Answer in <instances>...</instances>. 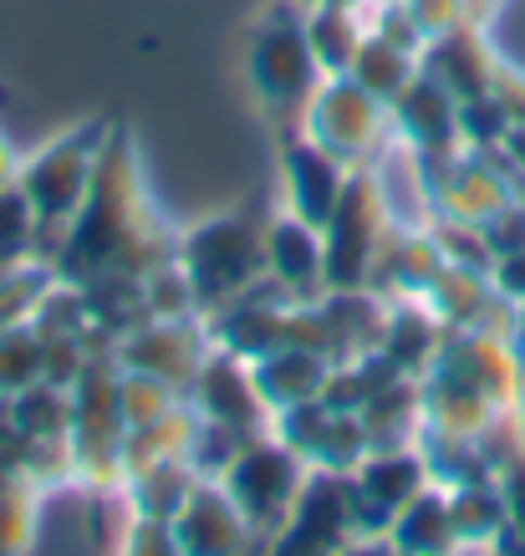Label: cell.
<instances>
[{
    "label": "cell",
    "instance_id": "21",
    "mask_svg": "<svg viewBox=\"0 0 525 556\" xmlns=\"http://www.w3.org/2000/svg\"><path fill=\"white\" fill-rule=\"evenodd\" d=\"M357 419L368 429L373 450L419 444V434H424V388H419V378H393L388 388H377L373 399L357 408Z\"/></svg>",
    "mask_w": 525,
    "mask_h": 556
},
{
    "label": "cell",
    "instance_id": "41",
    "mask_svg": "<svg viewBox=\"0 0 525 556\" xmlns=\"http://www.w3.org/2000/svg\"><path fill=\"white\" fill-rule=\"evenodd\" d=\"M16 480H21L16 470H5V465H0V490H11V485H16Z\"/></svg>",
    "mask_w": 525,
    "mask_h": 556
},
{
    "label": "cell",
    "instance_id": "11",
    "mask_svg": "<svg viewBox=\"0 0 525 556\" xmlns=\"http://www.w3.org/2000/svg\"><path fill=\"white\" fill-rule=\"evenodd\" d=\"M271 434H281L296 450V455L311 465V470H342L353 475L362 459H368V429L353 408H337L326 399H311V404L281 408L271 419Z\"/></svg>",
    "mask_w": 525,
    "mask_h": 556
},
{
    "label": "cell",
    "instance_id": "36",
    "mask_svg": "<svg viewBox=\"0 0 525 556\" xmlns=\"http://www.w3.org/2000/svg\"><path fill=\"white\" fill-rule=\"evenodd\" d=\"M495 102H500V108H505V118H510V128H515V123H521L525 128V72H515V67H505V62H500V72H495Z\"/></svg>",
    "mask_w": 525,
    "mask_h": 556
},
{
    "label": "cell",
    "instance_id": "38",
    "mask_svg": "<svg viewBox=\"0 0 525 556\" xmlns=\"http://www.w3.org/2000/svg\"><path fill=\"white\" fill-rule=\"evenodd\" d=\"M500 159H505V169L515 174V185H521V179H525V128H521V123H515V128L505 134V143H500Z\"/></svg>",
    "mask_w": 525,
    "mask_h": 556
},
{
    "label": "cell",
    "instance_id": "4",
    "mask_svg": "<svg viewBox=\"0 0 525 556\" xmlns=\"http://www.w3.org/2000/svg\"><path fill=\"white\" fill-rule=\"evenodd\" d=\"M306 475H311V465H306L281 434H271V429L245 439L240 455L230 459V470L220 475V485L235 495V506L245 510V521L255 526L260 552H271L276 531L286 526L291 506H296V495H302V485H306Z\"/></svg>",
    "mask_w": 525,
    "mask_h": 556
},
{
    "label": "cell",
    "instance_id": "34",
    "mask_svg": "<svg viewBox=\"0 0 525 556\" xmlns=\"http://www.w3.org/2000/svg\"><path fill=\"white\" fill-rule=\"evenodd\" d=\"M485 245H490V255L500 261V255H510V251H521L525 245V204L521 200H510V204H500L485 225Z\"/></svg>",
    "mask_w": 525,
    "mask_h": 556
},
{
    "label": "cell",
    "instance_id": "40",
    "mask_svg": "<svg viewBox=\"0 0 525 556\" xmlns=\"http://www.w3.org/2000/svg\"><path fill=\"white\" fill-rule=\"evenodd\" d=\"M510 338H515V348H521V357H525V302L515 306V332H510Z\"/></svg>",
    "mask_w": 525,
    "mask_h": 556
},
{
    "label": "cell",
    "instance_id": "37",
    "mask_svg": "<svg viewBox=\"0 0 525 556\" xmlns=\"http://www.w3.org/2000/svg\"><path fill=\"white\" fill-rule=\"evenodd\" d=\"M490 281H495V291H500L505 302H515V306L525 302V245H521V251H510V255H500V261H495Z\"/></svg>",
    "mask_w": 525,
    "mask_h": 556
},
{
    "label": "cell",
    "instance_id": "10",
    "mask_svg": "<svg viewBox=\"0 0 525 556\" xmlns=\"http://www.w3.org/2000/svg\"><path fill=\"white\" fill-rule=\"evenodd\" d=\"M209 348H215V338H209V321L204 317H143L133 332L118 338L113 357H118V368L153 372V378H164V383L189 393Z\"/></svg>",
    "mask_w": 525,
    "mask_h": 556
},
{
    "label": "cell",
    "instance_id": "12",
    "mask_svg": "<svg viewBox=\"0 0 525 556\" xmlns=\"http://www.w3.org/2000/svg\"><path fill=\"white\" fill-rule=\"evenodd\" d=\"M428 459L419 444L404 450H368V459L353 470V506H357V526L362 541H388L393 516L428 485Z\"/></svg>",
    "mask_w": 525,
    "mask_h": 556
},
{
    "label": "cell",
    "instance_id": "7",
    "mask_svg": "<svg viewBox=\"0 0 525 556\" xmlns=\"http://www.w3.org/2000/svg\"><path fill=\"white\" fill-rule=\"evenodd\" d=\"M398 219L388 215V200L377 189L373 169H353L347 189H342L337 210L322 225V245H326V291H347V287H368V270L373 255L383 245Z\"/></svg>",
    "mask_w": 525,
    "mask_h": 556
},
{
    "label": "cell",
    "instance_id": "19",
    "mask_svg": "<svg viewBox=\"0 0 525 556\" xmlns=\"http://www.w3.org/2000/svg\"><path fill=\"white\" fill-rule=\"evenodd\" d=\"M444 338H449V327L434 317V306L424 296H398V302H388V327H383L377 353L404 378H428L444 353Z\"/></svg>",
    "mask_w": 525,
    "mask_h": 556
},
{
    "label": "cell",
    "instance_id": "43",
    "mask_svg": "<svg viewBox=\"0 0 525 556\" xmlns=\"http://www.w3.org/2000/svg\"><path fill=\"white\" fill-rule=\"evenodd\" d=\"M291 5H302V11H306V5H317V0H291Z\"/></svg>",
    "mask_w": 525,
    "mask_h": 556
},
{
    "label": "cell",
    "instance_id": "25",
    "mask_svg": "<svg viewBox=\"0 0 525 556\" xmlns=\"http://www.w3.org/2000/svg\"><path fill=\"white\" fill-rule=\"evenodd\" d=\"M347 77L368 87L377 102H393L413 77H419V51H408V47H398V41H388V36L368 31L362 36V47H357Z\"/></svg>",
    "mask_w": 525,
    "mask_h": 556
},
{
    "label": "cell",
    "instance_id": "39",
    "mask_svg": "<svg viewBox=\"0 0 525 556\" xmlns=\"http://www.w3.org/2000/svg\"><path fill=\"white\" fill-rule=\"evenodd\" d=\"M16 174H21V153L11 149V138L0 134V189L16 185Z\"/></svg>",
    "mask_w": 525,
    "mask_h": 556
},
{
    "label": "cell",
    "instance_id": "30",
    "mask_svg": "<svg viewBox=\"0 0 525 556\" xmlns=\"http://www.w3.org/2000/svg\"><path fill=\"white\" fill-rule=\"evenodd\" d=\"M118 404H123L128 429H138V424H153V419H164V414H174V408L184 404V388L164 383V378H153V372L123 368L118 372Z\"/></svg>",
    "mask_w": 525,
    "mask_h": 556
},
{
    "label": "cell",
    "instance_id": "29",
    "mask_svg": "<svg viewBox=\"0 0 525 556\" xmlns=\"http://www.w3.org/2000/svg\"><path fill=\"white\" fill-rule=\"evenodd\" d=\"M36 230H41V215L31 194L21 185H5L0 189V270L36 261Z\"/></svg>",
    "mask_w": 525,
    "mask_h": 556
},
{
    "label": "cell",
    "instance_id": "23",
    "mask_svg": "<svg viewBox=\"0 0 525 556\" xmlns=\"http://www.w3.org/2000/svg\"><path fill=\"white\" fill-rule=\"evenodd\" d=\"M302 26H306V41H311V56L322 62L326 77H342L353 72V56L368 36V16L357 5H337V0H317L302 11Z\"/></svg>",
    "mask_w": 525,
    "mask_h": 556
},
{
    "label": "cell",
    "instance_id": "42",
    "mask_svg": "<svg viewBox=\"0 0 525 556\" xmlns=\"http://www.w3.org/2000/svg\"><path fill=\"white\" fill-rule=\"evenodd\" d=\"M515 200H521V204H525V179H521V185H515Z\"/></svg>",
    "mask_w": 525,
    "mask_h": 556
},
{
    "label": "cell",
    "instance_id": "32",
    "mask_svg": "<svg viewBox=\"0 0 525 556\" xmlns=\"http://www.w3.org/2000/svg\"><path fill=\"white\" fill-rule=\"evenodd\" d=\"M36 526H41V485L21 475L11 490H0V556L5 552H31Z\"/></svg>",
    "mask_w": 525,
    "mask_h": 556
},
{
    "label": "cell",
    "instance_id": "15",
    "mask_svg": "<svg viewBox=\"0 0 525 556\" xmlns=\"http://www.w3.org/2000/svg\"><path fill=\"white\" fill-rule=\"evenodd\" d=\"M266 276L286 291L291 302H322L326 296V245L322 225L291 215H271L266 225Z\"/></svg>",
    "mask_w": 525,
    "mask_h": 556
},
{
    "label": "cell",
    "instance_id": "31",
    "mask_svg": "<svg viewBox=\"0 0 525 556\" xmlns=\"http://www.w3.org/2000/svg\"><path fill=\"white\" fill-rule=\"evenodd\" d=\"M51 281H56V270L41 266V261L0 270V332H11V327H21V321H31Z\"/></svg>",
    "mask_w": 525,
    "mask_h": 556
},
{
    "label": "cell",
    "instance_id": "2",
    "mask_svg": "<svg viewBox=\"0 0 525 556\" xmlns=\"http://www.w3.org/2000/svg\"><path fill=\"white\" fill-rule=\"evenodd\" d=\"M266 225L260 210H225L200 225H189L174 240V261L194 287L200 317H215L220 306L240 302L255 281H266Z\"/></svg>",
    "mask_w": 525,
    "mask_h": 556
},
{
    "label": "cell",
    "instance_id": "8",
    "mask_svg": "<svg viewBox=\"0 0 525 556\" xmlns=\"http://www.w3.org/2000/svg\"><path fill=\"white\" fill-rule=\"evenodd\" d=\"M357 541H362V526H357V506H353V475L311 470L286 526L276 531L271 552L317 556V552H347Z\"/></svg>",
    "mask_w": 525,
    "mask_h": 556
},
{
    "label": "cell",
    "instance_id": "14",
    "mask_svg": "<svg viewBox=\"0 0 525 556\" xmlns=\"http://www.w3.org/2000/svg\"><path fill=\"white\" fill-rule=\"evenodd\" d=\"M179 531V552L189 556H235V552H260L255 526L245 521V510L235 506V495L220 480H200L184 510L174 516Z\"/></svg>",
    "mask_w": 525,
    "mask_h": 556
},
{
    "label": "cell",
    "instance_id": "33",
    "mask_svg": "<svg viewBox=\"0 0 525 556\" xmlns=\"http://www.w3.org/2000/svg\"><path fill=\"white\" fill-rule=\"evenodd\" d=\"M240 444H245V434L225 429V424L200 419V424H194V434H189L184 459L194 465V475H200V480H220V475L230 470V459L240 455Z\"/></svg>",
    "mask_w": 525,
    "mask_h": 556
},
{
    "label": "cell",
    "instance_id": "28",
    "mask_svg": "<svg viewBox=\"0 0 525 556\" xmlns=\"http://www.w3.org/2000/svg\"><path fill=\"white\" fill-rule=\"evenodd\" d=\"M41 378H47V338L36 332V321L0 332V399H11Z\"/></svg>",
    "mask_w": 525,
    "mask_h": 556
},
{
    "label": "cell",
    "instance_id": "3",
    "mask_svg": "<svg viewBox=\"0 0 525 556\" xmlns=\"http://www.w3.org/2000/svg\"><path fill=\"white\" fill-rule=\"evenodd\" d=\"M322 77H326L322 62L311 56V41H306L302 5L281 0L251 36V87H255V98L266 102L271 118H296L302 123V108L311 102V92L322 87Z\"/></svg>",
    "mask_w": 525,
    "mask_h": 556
},
{
    "label": "cell",
    "instance_id": "5",
    "mask_svg": "<svg viewBox=\"0 0 525 556\" xmlns=\"http://www.w3.org/2000/svg\"><path fill=\"white\" fill-rule=\"evenodd\" d=\"M113 128H118L113 118H87L67 134H56L31 159H21L16 185L31 194L36 215L51 219V225H72V215L82 210L87 189H92V174H98Z\"/></svg>",
    "mask_w": 525,
    "mask_h": 556
},
{
    "label": "cell",
    "instance_id": "1",
    "mask_svg": "<svg viewBox=\"0 0 525 556\" xmlns=\"http://www.w3.org/2000/svg\"><path fill=\"white\" fill-rule=\"evenodd\" d=\"M174 240L179 236H169L153 215L133 138L113 128L82 210L72 215L67 251L56 261V276L72 281V287H92L102 276H149L153 266L174 261Z\"/></svg>",
    "mask_w": 525,
    "mask_h": 556
},
{
    "label": "cell",
    "instance_id": "20",
    "mask_svg": "<svg viewBox=\"0 0 525 556\" xmlns=\"http://www.w3.org/2000/svg\"><path fill=\"white\" fill-rule=\"evenodd\" d=\"M255 383H260V399L271 404V414L296 404H311L326 393V378H332V357L311 353V348H276V353L255 357Z\"/></svg>",
    "mask_w": 525,
    "mask_h": 556
},
{
    "label": "cell",
    "instance_id": "6",
    "mask_svg": "<svg viewBox=\"0 0 525 556\" xmlns=\"http://www.w3.org/2000/svg\"><path fill=\"white\" fill-rule=\"evenodd\" d=\"M306 138H317L322 149H332L342 164L368 169L377 153L393 143V118L388 102H377L362 83H353L347 72L342 77H322V87L311 92V102L302 108L296 123Z\"/></svg>",
    "mask_w": 525,
    "mask_h": 556
},
{
    "label": "cell",
    "instance_id": "17",
    "mask_svg": "<svg viewBox=\"0 0 525 556\" xmlns=\"http://www.w3.org/2000/svg\"><path fill=\"white\" fill-rule=\"evenodd\" d=\"M388 118H393V138L408 143L413 153H424V159L464 149V138H459V98L444 92L424 67L388 102Z\"/></svg>",
    "mask_w": 525,
    "mask_h": 556
},
{
    "label": "cell",
    "instance_id": "27",
    "mask_svg": "<svg viewBox=\"0 0 525 556\" xmlns=\"http://www.w3.org/2000/svg\"><path fill=\"white\" fill-rule=\"evenodd\" d=\"M5 408H11V419L21 424L26 439H72V388L41 378V383L11 393Z\"/></svg>",
    "mask_w": 525,
    "mask_h": 556
},
{
    "label": "cell",
    "instance_id": "9",
    "mask_svg": "<svg viewBox=\"0 0 525 556\" xmlns=\"http://www.w3.org/2000/svg\"><path fill=\"white\" fill-rule=\"evenodd\" d=\"M194 414L209 424H225V429H235V434L255 439L271 429V404L260 399V383H255V368L251 357L230 353V348H209V357L200 363L194 372V383L184 393Z\"/></svg>",
    "mask_w": 525,
    "mask_h": 556
},
{
    "label": "cell",
    "instance_id": "24",
    "mask_svg": "<svg viewBox=\"0 0 525 556\" xmlns=\"http://www.w3.org/2000/svg\"><path fill=\"white\" fill-rule=\"evenodd\" d=\"M123 485H128V495H133L138 516H158V521H174V516L184 510V501L194 495L200 475H194V465L179 455V459H153V465H143V470L128 475Z\"/></svg>",
    "mask_w": 525,
    "mask_h": 556
},
{
    "label": "cell",
    "instance_id": "13",
    "mask_svg": "<svg viewBox=\"0 0 525 556\" xmlns=\"http://www.w3.org/2000/svg\"><path fill=\"white\" fill-rule=\"evenodd\" d=\"M353 179V164H342L332 149H322L317 138H306L302 128L281 143V189H286V210L291 215L326 225L337 210L342 189Z\"/></svg>",
    "mask_w": 525,
    "mask_h": 556
},
{
    "label": "cell",
    "instance_id": "26",
    "mask_svg": "<svg viewBox=\"0 0 525 556\" xmlns=\"http://www.w3.org/2000/svg\"><path fill=\"white\" fill-rule=\"evenodd\" d=\"M449 510H454L459 546H485V541H500V531L510 526V506H505L500 480L449 485Z\"/></svg>",
    "mask_w": 525,
    "mask_h": 556
},
{
    "label": "cell",
    "instance_id": "16",
    "mask_svg": "<svg viewBox=\"0 0 525 556\" xmlns=\"http://www.w3.org/2000/svg\"><path fill=\"white\" fill-rule=\"evenodd\" d=\"M419 67H424L444 92H454L459 102H470V98H485V92L495 87L500 56H495L485 26L459 21V26H449V31L428 36L424 51H419Z\"/></svg>",
    "mask_w": 525,
    "mask_h": 556
},
{
    "label": "cell",
    "instance_id": "22",
    "mask_svg": "<svg viewBox=\"0 0 525 556\" xmlns=\"http://www.w3.org/2000/svg\"><path fill=\"white\" fill-rule=\"evenodd\" d=\"M383 546H393V552H454L459 531H454V510H449V485L428 480V485L393 516Z\"/></svg>",
    "mask_w": 525,
    "mask_h": 556
},
{
    "label": "cell",
    "instance_id": "35",
    "mask_svg": "<svg viewBox=\"0 0 525 556\" xmlns=\"http://www.w3.org/2000/svg\"><path fill=\"white\" fill-rule=\"evenodd\" d=\"M123 552H179V531H174V521H158V516H138L133 526H128V541H123Z\"/></svg>",
    "mask_w": 525,
    "mask_h": 556
},
{
    "label": "cell",
    "instance_id": "18",
    "mask_svg": "<svg viewBox=\"0 0 525 556\" xmlns=\"http://www.w3.org/2000/svg\"><path fill=\"white\" fill-rule=\"evenodd\" d=\"M439 270H444V251L428 225H393L373 255L368 287H373L377 296H388V302H398V296H424Z\"/></svg>",
    "mask_w": 525,
    "mask_h": 556
}]
</instances>
